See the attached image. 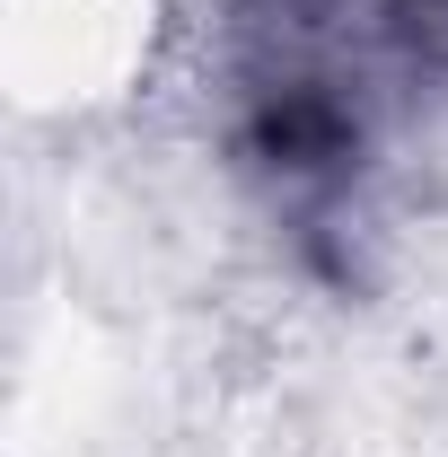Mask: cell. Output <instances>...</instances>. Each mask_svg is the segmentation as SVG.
Wrapping results in <instances>:
<instances>
[{
    "label": "cell",
    "mask_w": 448,
    "mask_h": 457,
    "mask_svg": "<svg viewBox=\"0 0 448 457\" xmlns=\"http://www.w3.org/2000/svg\"><path fill=\"white\" fill-rule=\"evenodd\" d=\"M387 36L413 71L448 79V0H387Z\"/></svg>",
    "instance_id": "6da1fadb"
}]
</instances>
